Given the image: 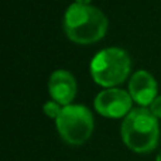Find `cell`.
I'll return each instance as SVG.
<instances>
[{
	"label": "cell",
	"mask_w": 161,
	"mask_h": 161,
	"mask_svg": "<svg viewBox=\"0 0 161 161\" xmlns=\"http://www.w3.org/2000/svg\"><path fill=\"white\" fill-rule=\"evenodd\" d=\"M150 112L157 117V119H158V117H161V95H158V96H157L156 99L151 102V105H150Z\"/></svg>",
	"instance_id": "9c48e42d"
},
{
	"label": "cell",
	"mask_w": 161,
	"mask_h": 161,
	"mask_svg": "<svg viewBox=\"0 0 161 161\" xmlns=\"http://www.w3.org/2000/svg\"><path fill=\"white\" fill-rule=\"evenodd\" d=\"M130 68L129 54L117 47L100 50L91 61V74L95 82L105 88L122 83L130 74Z\"/></svg>",
	"instance_id": "3957f363"
},
{
	"label": "cell",
	"mask_w": 161,
	"mask_h": 161,
	"mask_svg": "<svg viewBox=\"0 0 161 161\" xmlns=\"http://www.w3.org/2000/svg\"><path fill=\"white\" fill-rule=\"evenodd\" d=\"M95 109L105 117H123L127 116L131 110L133 97L130 93L119 88H108L96 95Z\"/></svg>",
	"instance_id": "5b68a950"
},
{
	"label": "cell",
	"mask_w": 161,
	"mask_h": 161,
	"mask_svg": "<svg viewBox=\"0 0 161 161\" xmlns=\"http://www.w3.org/2000/svg\"><path fill=\"white\" fill-rule=\"evenodd\" d=\"M55 123L59 136L71 146L83 144L93 131V116L83 105L64 106Z\"/></svg>",
	"instance_id": "277c9868"
},
{
	"label": "cell",
	"mask_w": 161,
	"mask_h": 161,
	"mask_svg": "<svg viewBox=\"0 0 161 161\" xmlns=\"http://www.w3.org/2000/svg\"><path fill=\"white\" fill-rule=\"evenodd\" d=\"M129 93L137 103L143 106L151 105L157 95V80L150 72L140 69L134 72L129 82Z\"/></svg>",
	"instance_id": "52a82bcc"
},
{
	"label": "cell",
	"mask_w": 161,
	"mask_h": 161,
	"mask_svg": "<svg viewBox=\"0 0 161 161\" xmlns=\"http://www.w3.org/2000/svg\"><path fill=\"white\" fill-rule=\"evenodd\" d=\"M64 30L76 44H93L106 34L108 19L95 6L72 3L65 11Z\"/></svg>",
	"instance_id": "6da1fadb"
},
{
	"label": "cell",
	"mask_w": 161,
	"mask_h": 161,
	"mask_svg": "<svg viewBox=\"0 0 161 161\" xmlns=\"http://www.w3.org/2000/svg\"><path fill=\"white\" fill-rule=\"evenodd\" d=\"M120 131L125 144L136 153L153 151L160 137L157 117L146 108L131 109L123 120Z\"/></svg>",
	"instance_id": "7a4b0ae2"
},
{
	"label": "cell",
	"mask_w": 161,
	"mask_h": 161,
	"mask_svg": "<svg viewBox=\"0 0 161 161\" xmlns=\"http://www.w3.org/2000/svg\"><path fill=\"white\" fill-rule=\"evenodd\" d=\"M42 109H44L45 114H48L50 117H53V119H55V120H57V117L59 116V113H61V110H62V108L59 106V103L55 102V100H48Z\"/></svg>",
	"instance_id": "ba28073f"
},
{
	"label": "cell",
	"mask_w": 161,
	"mask_h": 161,
	"mask_svg": "<svg viewBox=\"0 0 161 161\" xmlns=\"http://www.w3.org/2000/svg\"><path fill=\"white\" fill-rule=\"evenodd\" d=\"M156 161H161V151L158 153V156H157V160Z\"/></svg>",
	"instance_id": "8fae6325"
},
{
	"label": "cell",
	"mask_w": 161,
	"mask_h": 161,
	"mask_svg": "<svg viewBox=\"0 0 161 161\" xmlns=\"http://www.w3.org/2000/svg\"><path fill=\"white\" fill-rule=\"evenodd\" d=\"M75 3H80V4H89L91 0H75Z\"/></svg>",
	"instance_id": "30bf717a"
},
{
	"label": "cell",
	"mask_w": 161,
	"mask_h": 161,
	"mask_svg": "<svg viewBox=\"0 0 161 161\" xmlns=\"http://www.w3.org/2000/svg\"><path fill=\"white\" fill-rule=\"evenodd\" d=\"M48 91L53 100L59 105L68 106L76 95V80L75 76L65 69H57L51 74L48 80Z\"/></svg>",
	"instance_id": "8992f818"
}]
</instances>
